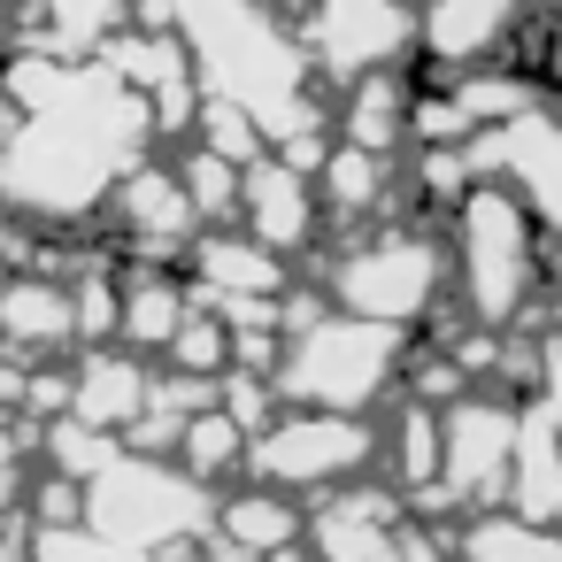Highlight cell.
I'll return each mask as SVG.
<instances>
[{
  "instance_id": "cell-3",
  "label": "cell",
  "mask_w": 562,
  "mask_h": 562,
  "mask_svg": "<svg viewBox=\"0 0 562 562\" xmlns=\"http://www.w3.org/2000/svg\"><path fill=\"white\" fill-rule=\"evenodd\" d=\"M216 508L224 501H209L201 470H186L170 454H147V447L116 454L101 477H86V516L101 531L132 539V547H155V554L162 547H201L216 531Z\"/></svg>"
},
{
  "instance_id": "cell-26",
  "label": "cell",
  "mask_w": 562,
  "mask_h": 562,
  "mask_svg": "<svg viewBox=\"0 0 562 562\" xmlns=\"http://www.w3.org/2000/svg\"><path fill=\"white\" fill-rule=\"evenodd\" d=\"M47 9H55V55H101L132 0H47Z\"/></svg>"
},
{
  "instance_id": "cell-15",
  "label": "cell",
  "mask_w": 562,
  "mask_h": 562,
  "mask_svg": "<svg viewBox=\"0 0 562 562\" xmlns=\"http://www.w3.org/2000/svg\"><path fill=\"white\" fill-rule=\"evenodd\" d=\"M0 324H9L16 355H63L78 339V285H63L47 270H16L9 301H0Z\"/></svg>"
},
{
  "instance_id": "cell-12",
  "label": "cell",
  "mask_w": 562,
  "mask_h": 562,
  "mask_svg": "<svg viewBox=\"0 0 562 562\" xmlns=\"http://www.w3.org/2000/svg\"><path fill=\"white\" fill-rule=\"evenodd\" d=\"M193 278H201V301H232V293H285V255L270 239H255L247 224H209L193 239Z\"/></svg>"
},
{
  "instance_id": "cell-11",
  "label": "cell",
  "mask_w": 562,
  "mask_h": 562,
  "mask_svg": "<svg viewBox=\"0 0 562 562\" xmlns=\"http://www.w3.org/2000/svg\"><path fill=\"white\" fill-rule=\"evenodd\" d=\"M316 193H324L316 170H301V162H285L270 147L262 162H247V209H239V224L255 239H270L278 255H301L316 239V224H324V201Z\"/></svg>"
},
{
  "instance_id": "cell-17",
  "label": "cell",
  "mask_w": 562,
  "mask_h": 562,
  "mask_svg": "<svg viewBox=\"0 0 562 562\" xmlns=\"http://www.w3.org/2000/svg\"><path fill=\"white\" fill-rule=\"evenodd\" d=\"M147 401H155V378H147L132 355H116V347H93V355L78 362V416H86V424L132 431V424L147 416Z\"/></svg>"
},
{
  "instance_id": "cell-20",
  "label": "cell",
  "mask_w": 562,
  "mask_h": 562,
  "mask_svg": "<svg viewBox=\"0 0 562 562\" xmlns=\"http://www.w3.org/2000/svg\"><path fill=\"white\" fill-rule=\"evenodd\" d=\"M316 186H324V209H331L339 224L385 216V209L401 201V186H393L385 155H378V147H362V139H339V147H331V162L316 170Z\"/></svg>"
},
{
  "instance_id": "cell-21",
  "label": "cell",
  "mask_w": 562,
  "mask_h": 562,
  "mask_svg": "<svg viewBox=\"0 0 562 562\" xmlns=\"http://www.w3.org/2000/svg\"><path fill=\"white\" fill-rule=\"evenodd\" d=\"M247 454H255V431L216 401V408H201L193 424H186V447H178V462L186 470H201V477H224V470H247Z\"/></svg>"
},
{
  "instance_id": "cell-22",
  "label": "cell",
  "mask_w": 562,
  "mask_h": 562,
  "mask_svg": "<svg viewBox=\"0 0 562 562\" xmlns=\"http://www.w3.org/2000/svg\"><path fill=\"white\" fill-rule=\"evenodd\" d=\"M178 170H186V193H193V209H201L209 224H239V209H247V162H232V155H216V147L201 139Z\"/></svg>"
},
{
  "instance_id": "cell-23",
  "label": "cell",
  "mask_w": 562,
  "mask_h": 562,
  "mask_svg": "<svg viewBox=\"0 0 562 562\" xmlns=\"http://www.w3.org/2000/svg\"><path fill=\"white\" fill-rule=\"evenodd\" d=\"M32 554H40V562H155V547H132V539L101 531L93 516L40 524V531H32Z\"/></svg>"
},
{
  "instance_id": "cell-29",
  "label": "cell",
  "mask_w": 562,
  "mask_h": 562,
  "mask_svg": "<svg viewBox=\"0 0 562 562\" xmlns=\"http://www.w3.org/2000/svg\"><path fill=\"white\" fill-rule=\"evenodd\" d=\"M262 562H293V554H262Z\"/></svg>"
},
{
  "instance_id": "cell-16",
  "label": "cell",
  "mask_w": 562,
  "mask_h": 562,
  "mask_svg": "<svg viewBox=\"0 0 562 562\" xmlns=\"http://www.w3.org/2000/svg\"><path fill=\"white\" fill-rule=\"evenodd\" d=\"M339 139H362V147H378V155L416 147V70H370V78H355V86H347Z\"/></svg>"
},
{
  "instance_id": "cell-14",
  "label": "cell",
  "mask_w": 562,
  "mask_h": 562,
  "mask_svg": "<svg viewBox=\"0 0 562 562\" xmlns=\"http://www.w3.org/2000/svg\"><path fill=\"white\" fill-rule=\"evenodd\" d=\"M216 539H224L232 562H262V554H293L308 539V516L285 501V485L262 477V485H247L216 508Z\"/></svg>"
},
{
  "instance_id": "cell-19",
  "label": "cell",
  "mask_w": 562,
  "mask_h": 562,
  "mask_svg": "<svg viewBox=\"0 0 562 562\" xmlns=\"http://www.w3.org/2000/svg\"><path fill=\"white\" fill-rule=\"evenodd\" d=\"M308 547L324 562H408L401 524H385L378 508H362V493H339L331 508L308 516Z\"/></svg>"
},
{
  "instance_id": "cell-5",
  "label": "cell",
  "mask_w": 562,
  "mask_h": 562,
  "mask_svg": "<svg viewBox=\"0 0 562 562\" xmlns=\"http://www.w3.org/2000/svg\"><path fill=\"white\" fill-rule=\"evenodd\" d=\"M378 462V424H362V408H293L270 431H255L247 470L293 493H324L355 470Z\"/></svg>"
},
{
  "instance_id": "cell-1",
  "label": "cell",
  "mask_w": 562,
  "mask_h": 562,
  "mask_svg": "<svg viewBox=\"0 0 562 562\" xmlns=\"http://www.w3.org/2000/svg\"><path fill=\"white\" fill-rule=\"evenodd\" d=\"M447 247H454V293H462L470 324L531 331V308H539V293L554 278L547 270L554 232L539 224V209L508 178H477L447 209Z\"/></svg>"
},
{
  "instance_id": "cell-7",
  "label": "cell",
  "mask_w": 562,
  "mask_h": 562,
  "mask_svg": "<svg viewBox=\"0 0 562 562\" xmlns=\"http://www.w3.org/2000/svg\"><path fill=\"white\" fill-rule=\"evenodd\" d=\"M516 447H524V401L516 393H462L447 401V493L462 508H493L516 493Z\"/></svg>"
},
{
  "instance_id": "cell-30",
  "label": "cell",
  "mask_w": 562,
  "mask_h": 562,
  "mask_svg": "<svg viewBox=\"0 0 562 562\" xmlns=\"http://www.w3.org/2000/svg\"><path fill=\"white\" fill-rule=\"evenodd\" d=\"M16 562H40V554H16Z\"/></svg>"
},
{
  "instance_id": "cell-9",
  "label": "cell",
  "mask_w": 562,
  "mask_h": 562,
  "mask_svg": "<svg viewBox=\"0 0 562 562\" xmlns=\"http://www.w3.org/2000/svg\"><path fill=\"white\" fill-rule=\"evenodd\" d=\"M531 0H424L416 9V55L447 78L485 70L508 55V40H524Z\"/></svg>"
},
{
  "instance_id": "cell-10",
  "label": "cell",
  "mask_w": 562,
  "mask_h": 562,
  "mask_svg": "<svg viewBox=\"0 0 562 562\" xmlns=\"http://www.w3.org/2000/svg\"><path fill=\"white\" fill-rule=\"evenodd\" d=\"M109 209H116V232L132 255H186V239H201V224H209L186 193V170H170V162H132Z\"/></svg>"
},
{
  "instance_id": "cell-13",
  "label": "cell",
  "mask_w": 562,
  "mask_h": 562,
  "mask_svg": "<svg viewBox=\"0 0 562 562\" xmlns=\"http://www.w3.org/2000/svg\"><path fill=\"white\" fill-rule=\"evenodd\" d=\"M186 270L170 255H132V270H124V347H162L170 355V339L186 331L193 293H201V278L186 285Z\"/></svg>"
},
{
  "instance_id": "cell-8",
  "label": "cell",
  "mask_w": 562,
  "mask_h": 562,
  "mask_svg": "<svg viewBox=\"0 0 562 562\" xmlns=\"http://www.w3.org/2000/svg\"><path fill=\"white\" fill-rule=\"evenodd\" d=\"M470 162L477 178H508L539 209V224L562 239V101H531L524 116L485 124L470 139Z\"/></svg>"
},
{
  "instance_id": "cell-24",
  "label": "cell",
  "mask_w": 562,
  "mask_h": 562,
  "mask_svg": "<svg viewBox=\"0 0 562 562\" xmlns=\"http://www.w3.org/2000/svg\"><path fill=\"white\" fill-rule=\"evenodd\" d=\"M40 431H47V462H55L63 477H78V485H86V477H101V470L124 454V447H109L116 431H109V424H86L78 408H70V416H47Z\"/></svg>"
},
{
  "instance_id": "cell-2",
  "label": "cell",
  "mask_w": 562,
  "mask_h": 562,
  "mask_svg": "<svg viewBox=\"0 0 562 562\" xmlns=\"http://www.w3.org/2000/svg\"><path fill=\"white\" fill-rule=\"evenodd\" d=\"M408 370V331L355 316V308H324L308 331L285 339L278 362V393L301 408H370L378 393H393Z\"/></svg>"
},
{
  "instance_id": "cell-27",
  "label": "cell",
  "mask_w": 562,
  "mask_h": 562,
  "mask_svg": "<svg viewBox=\"0 0 562 562\" xmlns=\"http://www.w3.org/2000/svg\"><path fill=\"white\" fill-rule=\"evenodd\" d=\"M531 401H547V416L562 424V347H547V378H539V393Z\"/></svg>"
},
{
  "instance_id": "cell-25",
  "label": "cell",
  "mask_w": 562,
  "mask_h": 562,
  "mask_svg": "<svg viewBox=\"0 0 562 562\" xmlns=\"http://www.w3.org/2000/svg\"><path fill=\"white\" fill-rule=\"evenodd\" d=\"M170 362L178 370H201V378H224L232 362H239V339H232V316L209 301V308H193L186 316V331L170 339Z\"/></svg>"
},
{
  "instance_id": "cell-28",
  "label": "cell",
  "mask_w": 562,
  "mask_h": 562,
  "mask_svg": "<svg viewBox=\"0 0 562 562\" xmlns=\"http://www.w3.org/2000/svg\"><path fill=\"white\" fill-rule=\"evenodd\" d=\"M554 339H562V293H554Z\"/></svg>"
},
{
  "instance_id": "cell-18",
  "label": "cell",
  "mask_w": 562,
  "mask_h": 562,
  "mask_svg": "<svg viewBox=\"0 0 562 562\" xmlns=\"http://www.w3.org/2000/svg\"><path fill=\"white\" fill-rule=\"evenodd\" d=\"M508 508H524L531 524H562V424L547 416V401H524V447H516Z\"/></svg>"
},
{
  "instance_id": "cell-6",
  "label": "cell",
  "mask_w": 562,
  "mask_h": 562,
  "mask_svg": "<svg viewBox=\"0 0 562 562\" xmlns=\"http://www.w3.org/2000/svg\"><path fill=\"white\" fill-rule=\"evenodd\" d=\"M316 70L347 93L370 70H393L401 55H416V9L408 0H308L293 16Z\"/></svg>"
},
{
  "instance_id": "cell-4",
  "label": "cell",
  "mask_w": 562,
  "mask_h": 562,
  "mask_svg": "<svg viewBox=\"0 0 562 562\" xmlns=\"http://www.w3.org/2000/svg\"><path fill=\"white\" fill-rule=\"evenodd\" d=\"M447 278H454V247H447L439 232L378 224L370 239H355V247H339V255H331L324 293H331L339 308H355V316H378V324L416 331V324L439 308Z\"/></svg>"
}]
</instances>
